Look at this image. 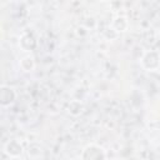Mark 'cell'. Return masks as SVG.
<instances>
[{"mask_svg":"<svg viewBox=\"0 0 160 160\" xmlns=\"http://www.w3.org/2000/svg\"><path fill=\"white\" fill-rule=\"evenodd\" d=\"M142 65L146 69H155L159 66V55L155 51H149L142 58Z\"/></svg>","mask_w":160,"mask_h":160,"instance_id":"3","label":"cell"},{"mask_svg":"<svg viewBox=\"0 0 160 160\" xmlns=\"http://www.w3.org/2000/svg\"><path fill=\"white\" fill-rule=\"evenodd\" d=\"M26 44H30V46L34 49L35 48V45H36V42H35V40H34V38L30 35V34H25L22 38H21V40H20V45H21V48L25 50V48L28 46Z\"/></svg>","mask_w":160,"mask_h":160,"instance_id":"5","label":"cell"},{"mask_svg":"<svg viewBox=\"0 0 160 160\" xmlns=\"http://www.w3.org/2000/svg\"><path fill=\"white\" fill-rule=\"evenodd\" d=\"M81 160H105V154L101 148L96 145H89L84 149Z\"/></svg>","mask_w":160,"mask_h":160,"instance_id":"1","label":"cell"},{"mask_svg":"<svg viewBox=\"0 0 160 160\" xmlns=\"http://www.w3.org/2000/svg\"><path fill=\"white\" fill-rule=\"evenodd\" d=\"M15 100V92L9 86H1L0 89V104L2 106H6L9 104H11Z\"/></svg>","mask_w":160,"mask_h":160,"instance_id":"2","label":"cell"},{"mask_svg":"<svg viewBox=\"0 0 160 160\" xmlns=\"http://www.w3.org/2000/svg\"><path fill=\"white\" fill-rule=\"evenodd\" d=\"M5 151H6L9 155H11V156H18V155L21 154L22 148H21V145H20L16 140H11V141H9V142L6 144Z\"/></svg>","mask_w":160,"mask_h":160,"instance_id":"4","label":"cell"}]
</instances>
